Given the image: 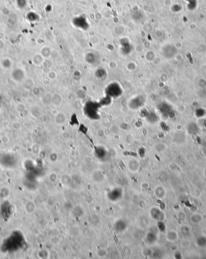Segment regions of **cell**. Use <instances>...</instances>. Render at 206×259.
<instances>
[{
	"mask_svg": "<svg viewBox=\"0 0 206 259\" xmlns=\"http://www.w3.org/2000/svg\"><path fill=\"white\" fill-rule=\"evenodd\" d=\"M25 210L26 211H27V213H32L35 210V205H34V203L30 201V202H28L27 203V205L25 206Z\"/></svg>",
	"mask_w": 206,
	"mask_h": 259,
	"instance_id": "cell-1",
	"label": "cell"
},
{
	"mask_svg": "<svg viewBox=\"0 0 206 259\" xmlns=\"http://www.w3.org/2000/svg\"><path fill=\"white\" fill-rule=\"evenodd\" d=\"M129 165H133V167H131V168H130V169L131 171H136L138 168V163L137 161L134 160H131L129 162Z\"/></svg>",
	"mask_w": 206,
	"mask_h": 259,
	"instance_id": "cell-2",
	"label": "cell"
},
{
	"mask_svg": "<svg viewBox=\"0 0 206 259\" xmlns=\"http://www.w3.org/2000/svg\"><path fill=\"white\" fill-rule=\"evenodd\" d=\"M43 60H44V57H43L42 55H40L39 59H37V58H36L35 57H34L33 61H34V64H35L36 65H41V64H42Z\"/></svg>",
	"mask_w": 206,
	"mask_h": 259,
	"instance_id": "cell-3",
	"label": "cell"
},
{
	"mask_svg": "<svg viewBox=\"0 0 206 259\" xmlns=\"http://www.w3.org/2000/svg\"><path fill=\"white\" fill-rule=\"evenodd\" d=\"M107 254V251L104 249H100L99 251H97V254L99 255L100 257H103L106 256Z\"/></svg>",
	"mask_w": 206,
	"mask_h": 259,
	"instance_id": "cell-4",
	"label": "cell"
},
{
	"mask_svg": "<svg viewBox=\"0 0 206 259\" xmlns=\"http://www.w3.org/2000/svg\"><path fill=\"white\" fill-rule=\"evenodd\" d=\"M57 175L56 173H51V175H50V176H49V179H50V181L51 182H55L57 180Z\"/></svg>",
	"mask_w": 206,
	"mask_h": 259,
	"instance_id": "cell-5",
	"label": "cell"
},
{
	"mask_svg": "<svg viewBox=\"0 0 206 259\" xmlns=\"http://www.w3.org/2000/svg\"><path fill=\"white\" fill-rule=\"evenodd\" d=\"M48 77L50 79H54L56 77V74L55 72H50L48 74Z\"/></svg>",
	"mask_w": 206,
	"mask_h": 259,
	"instance_id": "cell-6",
	"label": "cell"
}]
</instances>
